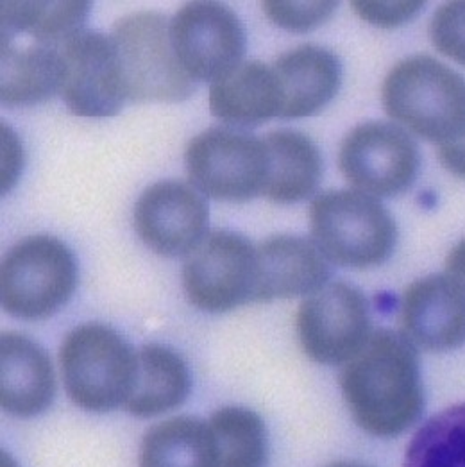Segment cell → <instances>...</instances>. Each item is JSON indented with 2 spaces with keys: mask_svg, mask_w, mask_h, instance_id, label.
Wrapping results in <instances>:
<instances>
[{
  "mask_svg": "<svg viewBox=\"0 0 465 467\" xmlns=\"http://www.w3.org/2000/svg\"><path fill=\"white\" fill-rule=\"evenodd\" d=\"M405 338L426 351H451L465 344V294L446 275L414 281L403 294Z\"/></svg>",
  "mask_w": 465,
  "mask_h": 467,
  "instance_id": "obj_14",
  "label": "cell"
},
{
  "mask_svg": "<svg viewBox=\"0 0 465 467\" xmlns=\"http://www.w3.org/2000/svg\"><path fill=\"white\" fill-rule=\"evenodd\" d=\"M24 169V147L15 131L2 124V193L16 185Z\"/></svg>",
  "mask_w": 465,
  "mask_h": 467,
  "instance_id": "obj_29",
  "label": "cell"
},
{
  "mask_svg": "<svg viewBox=\"0 0 465 467\" xmlns=\"http://www.w3.org/2000/svg\"><path fill=\"white\" fill-rule=\"evenodd\" d=\"M314 244L331 264L366 269L396 247V223L387 208L358 190H329L310 204Z\"/></svg>",
  "mask_w": 465,
  "mask_h": 467,
  "instance_id": "obj_3",
  "label": "cell"
},
{
  "mask_svg": "<svg viewBox=\"0 0 465 467\" xmlns=\"http://www.w3.org/2000/svg\"><path fill=\"white\" fill-rule=\"evenodd\" d=\"M295 327L305 353L314 362L346 364L371 337L369 305L356 286L327 283L301 303Z\"/></svg>",
  "mask_w": 465,
  "mask_h": 467,
  "instance_id": "obj_9",
  "label": "cell"
},
{
  "mask_svg": "<svg viewBox=\"0 0 465 467\" xmlns=\"http://www.w3.org/2000/svg\"><path fill=\"white\" fill-rule=\"evenodd\" d=\"M429 36L440 54L465 65V0L448 2L437 9Z\"/></svg>",
  "mask_w": 465,
  "mask_h": 467,
  "instance_id": "obj_27",
  "label": "cell"
},
{
  "mask_svg": "<svg viewBox=\"0 0 465 467\" xmlns=\"http://www.w3.org/2000/svg\"><path fill=\"white\" fill-rule=\"evenodd\" d=\"M327 280L326 258L306 238L279 234L256 247L253 301L312 296L327 285Z\"/></svg>",
  "mask_w": 465,
  "mask_h": 467,
  "instance_id": "obj_15",
  "label": "cell"
},
{
  "mask_svg": "<svg viewBox=\"0 0 465 467\" xmlns=\"http://www.w3.org/2000/svg\"><path fill=\"white\" fill-rule=\"evenodd\" d=\"M54 398V371L44 348L9 331L0 338V403L18 418L42 414Z\"/></svg>",
  "mask_w": 465,
  "mask_h": 467,
  "instance_id": "obj_17",
  "label": "cell"
},
{
  "mask_svg": "<svg viewBox=\"0 0 465 467\" xmlns=\"http://www.w3.org/2000/svg\"><path fill=\"white\" fill-rule=\"evenodd\" d=\"M76 283L78 264L68 245L48 234L29 236L13 245L2 262V306L18 319H46L70 299Z\"/></svg>",
  "mask_w": 465,
  "mask_h": 467,
  "instance_id": "obj_5",
  "label": "cell"
},
{
  "mask_svg": "<svg viewBox=\"0 0 465 467\" xmlns=\"http://www.w3.org/2000/svg\"><path fill=\"white\" fill-rule=\"evenodd\" d=\"M338 165L355 190L372 197H390L414 183L418 149L405 130L387 122H366L342 141Z\"/></svg>",
  "mask_w": 465,
  "mask_h": 467,
  "instance_id": "obj_10",
  "label": "cell"
},
{
  "mask_svg": "<svg viewBox=\"0 0 465 467\" xmlns=\"http://www.w3.org/2000/svg\"><path fill=\"white\" fill-rule=\"evenodd\" d=\"M405 467H465V403L420 426L407 450Z\"/></svg>",
  "mask_w": 465,
  "mask_h": 467,
  "instance_id": "obj_25",
  "label": "cell"
},
{
  "mask_svg": "<svg viewBox=\"0 0 465 467\" xmlns=\"http://www.w3.org/2000/svg\"><path fill=\"white\" fill-rule=\"evenodd\" d=\"M267 150V180L264 195L288 204L310 197L323 178V158L306 135L279 130L264 137Z\"/></svg>",
  "mask_w": 465,
  "mask_h": 467,
  "instance_id": "obj_19",
  "label": "cell"
},
{
  "mask_svg": "<svg viewBox=\"0 0 465 467\" xmlns=\"http://www.w3.org/2000/svg\"><path fill=\"white\" fill-rule=\"evenodd\" d=\"M172 46L191 81H215L242 63L245 33L219 2H190L170 22Z\"/></svg>",
  "mask_w": 465,
  "mask_h": 467,
  "instance_id": "obj_12",
  "label": "cell"
},
{
  "mask_svg": "<svg viewBox=\"0 0 465 467\" xmlns=\"http://www.w3.org/2000/svg\"><path fill=\"white\" fill-rule=\"evenodd\" d=\"M210 111L230 126H260L279 117V88L273 67L262 61H242L215 79L208 95Z\"/></svg>",
  "mask_w": 465,
  "mask_h": 467,
  "instance_id": "obj_18",
  "label": "cell"
},
{
  "mask_svg": "<svg viewBox=\"0 0 465 467\" xmlns=\"http://www.w3.org/2000/svg\"><path fill=\"white\" fill-rule=\"evenodd\" d=\"M4 467H15L11 462H9V459H7V464H5V457H4Z\"/></svg>",
  "mask_w": 465,
  "mask_h": 467,
  "instance_id": "obj_33",
  "label": "cell"
},
{
  "mask_svg": "<svg viewBox=\"0 0 465 467\" xmlns=\"http://www.w3.org/2000/svg\"><path fill=\"white\" fill-rule=\"evenodd\" d=\"M126 95L137 102H178L193 92L172 46L170 24L154 11L120 18L111 33Z\"/></svg>",
  "mask_w": 465,
  "mask_h": 467,
  "instance_id": "obj_6",
  "label": "cell"
},
{
  "mask_svg": "<svg viewBox=\"0 0 465 467\" xmlns=\"http://www.w3.org/2000/svg\"><path fill=\"white\" fill-rule=\"evenodd\" d=\"M217 467H265L267 464V430L258 414L247 409L226 407L208 422Z\"/></svg>",
  "mask_w": 465,
  "mask_h": 467,
  "instance_id": "obj_24",
  "label": "cell"
},
{
  "mask_svg": "<svg viewBox=\"0 0 465 467\" xmlns=\"http://www.w3.org/2000/svg\"><path fill=\"white\" fill-rule=\"evenodd\" d=\"M191 187L217 201H247L264 193L267 150L264 140L230 128H210L185 152Z\"/></svg>",
  "mask_w": 465,
  "mask_h": 467,
  "instance_id": "obj_7",
  "label": "cell"
},
{
  "mask_svg": "<svg viewBox=\"0 0 465 467\" xmlns=\"http://www.w3.org/2000/svg\"><path fill=\"white\" fill-rule=\"evenodd\" d=\"M61 374L70 400L90 412L126 405L135 376L137 353L111 327L88 323L74 327L59 349Z\"/></svg>",
  "mask_w": 465,
  "mask_h": 467,
  "instance_id": "obj_4",
  "label": "cell"
},
{
  "mask_svg": "<svg viewBox=\"0 0 465 467\" xmlns=\"http://www.w3.org/2000/svg\"><path fill=\"white\" fill-rule=\"evenodd\" d=\"M0 99L7 106H31L59 92V48L2 36Z\"/></svg>",
  "mask_w": 465,
  "mask_h": 467,
  "instance_id": "obj_20",
  "label": "cell"
},
{
  "mask_svg": "<svg viewBox=\"0 0 465 467\" xmlns=\"http://www.w3.org/2000/svg\"><path fill=\"white\" fill-rule=\"evenodd\" d=\"M327 467H367L362 466V464H355V462H336V464H331Z\"/></svg>",
  "mask_w": 465,
  "mask_h": 467,
  "instance_id": "obj_32",
  "label": "cell"
},
{
  "mask_svg": "<svg viewBox=\"0 0 465 467\" xmlns=\"http://www.w3.org/2000/svg\"><path fill=\"white\" fill-rule=\"evenodd\" d=\"M439 160L453 176L465 180V131L459 139L439 145Z\"/></svg>",
  "mask_w": 465,
  "mask_h": 467,
  "instance_id": "obj_30",
  "label": "cell"
},
{
  "mask_svg": "<svg viewBox=\"0 0 465 467\" xmlns=\"http://www.w3.org/2000/svg\"><path fill=\"white\" fill-rule=\"evenodd\" d=\"M90 2H2V35H24L33 42L61 47L85 31Z\"/></svg>",
  "mask_w": 465,
  "mask_h": 467,
  "instance_id": "obj_23",
  "label": "cell"
},
{
  "mask_svg": "<svg viewBox=\"0 0 465 467\" xmlns=\"http://www.w3.org/2000/svg\"><path fill=\"white\" fill-rule=\"evenodd\" d=\"M140 467H217L208 422L174 418L152 426L140 446Z\"/></svg>",
  "mask_w": 465,
  "mask_h": 467,
  "instance_id": "obj_22",
  "label": "cell"
},
{
  "mask_svg": "<svg viewBox=\"0 0 465 467\" xmlns=\"http://www.w3.org/2000/svg\"><path fill=\"white\" fill-rule=\"evenodd\" d=\"M381 102L390 119L437 145L465 131V79L429 56H412L392 67Z\"/></svg>",
  "mask_w": 465,
  "mask_h": 467,
  "instance_id": "obj_2",
  "label": "cell"
},
{
  "mask_svg": "<svg viewBox=\"0 0 465 467\" xmlns=\"http://www.w3.org/2000/svg\"><path fill=\"white\" fill-rule=\"evenodd\" d=\"M273 70L278 81L281 119H303L317 113L336 95L342 81L338 57L317 46L284 52L274 61Z\"/></svg>",
  "mask_w": 465,
  "mask_h": 467,
  "instance_id": "obj_16",
  "label": "cell"
},
{
  "mask_svg": "<svg viewBox=\"0 0 465 467\" xmlns=\"http://www.w3.org/2000/svg\"><path fill=\"white\" fill-rule=\"evenodd\" d=\"M340 389L355 422L376 437H394L420 418L424 392L416 348L403 333L374 331L346 362Z\"/></svg>",
  "mask_w": 465,
  "mask_h": 467,
  "instance_id": "obj_1",
  "label": "cell"
},
{
  "mask_svg": "<svg viewBox=\"0 0 465 467\" xmlns=\"http://www.w3.org/2000/svg\"><path fill=\"white\" fill-rule=\"evenodd\" d=\"M210 213L202 193L191 185L169 180L143 190L135 204V230L158 254H188L204 236Z\"/></svg>",
  "mask_w": 465,
  "mask_h": 467,
  "instance_id": "obj_13",
  "label": "cell"
},
{
  "mask_svg": "<svg viewBox=\"0 0 465 467\" xmlns=\"http://www.w3.org/2000/svg\"><path fill=\"white\" fill-rule=\"evenodd\" d=\"M444 275L465 294V238L462 242H459L448 254Z\"/></svg>",
  "mask_w": 465,
  "mask_h": 467,
  "instance_id": "obj_31",
  "label": "cell"
},
{
  "mask_svg": "<svg viewBox=\"0 0 465 467\" xmlns=\"http://www.w3.org/2000/svg\"><path fill=\"white\" fill-rule=\"evenodd\" d=\"M264 13L281 29L292 33H308L335 13L338 7L333 0H315V2H286V0H267L262 4Z\"/></svg>",
  "mask_w": 465,
  "mask_h": 467,
  "instance_id": "obj_26",
  "label": "cell"
},
{
  "mask_svg": "<svg viewBox=\"0 0 465 467\" xmlns=\"http://www.w3.org/2000/svg\"><path fill=\"white\" fill-rule=\"evenodd\" d=\"M355 13L376 27H398L412 18H416L424 2L420 0H401V2H371V0H355L351 2Z\"/></svg>",
  "mask_w": 465,
  "mask_h": 467,
  "instance_id": "obj_28",
  "label": "cell"
},
{
  "mask_svg": "<svg viewBox=\"0 0 465 467\" xmlns=\"http://www.w3.org/2000/svg\"><path fill=\"white\" fill-rule=\"evenodd\" d=\"M254 281L256 247L242 234H208L186 254V297L204 312H230L253 301Z\"/></svg>",
  "mask_w": 465,
  "mask_h": 467,
  "instance_id": "obj_8",
  "label": "cell"
},
{
  "mask_svg": "<svg viewBox=\"0 0 465 467\" xmlns=\"http://www.w3.org/2000/svg\"><path fill=\"white\" fill-rule=\"evenodd\" d=\"M59 94L78 117L117 115L128 95L111 36L81 31L59 47Z\"/></svg>",
  "mask_w": 465,
  "mask_h": 467,
  "instance_id": "obj_11",
  "label": "cell"
},
{
  "mask_svg": "<svg viewBox=\"0 0 465 467\" xmlns=\"http://www.w3.org/2000/svg\"><path fill=\"white\" fill-rule=\"evenodd\" d=\"M190 392L183 358L163 346H143L137 353V376L126 409L139 418H152L180 407Z\"/></svg>",
  "mask_w": 465,
  "mask_h": 467,
  "instance_id": "obj_21",
  "label": "cell"
}]
</instances>
